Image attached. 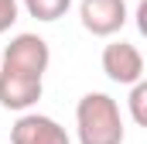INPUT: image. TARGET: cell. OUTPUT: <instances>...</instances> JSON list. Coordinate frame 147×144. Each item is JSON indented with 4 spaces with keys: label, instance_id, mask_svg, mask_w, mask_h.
<instances>
[{
    "label": "cell",
    "instance_id": "6da1fadb",
    "mask_svg": "<svg viewBox=\"0 0 147 144\" xmlns=\"http://www.w3.org/2000/svg\"><path fill=\"white\" fill-rule=\"evenodd\" d=\"M79 144H123V117L116 100L106 93H86L75 107Z\"/></svg>",
    "mask_w": 147,
    "mask_h": 144
},
{
    "label": "cell",
    "instance_id": "7a4b0ae2",
    "mask_svg": "<svg viewBox=\"0 0 147 144\" xmlns=\"http://www.w3.org/2000/svg\"><path fill=\"white\" fill-rule=\"evenodd\" d=\"M48 65H51V48H48V41L41 35H31V31L14 35L10 45L3 48V55H0V69L38 75V79H45Z\"/></svg>",
    "mask_w": 147,
    "mask_h": 144
},
{
    "label": "cell",
    "instance_id": "3957f363",
    "mask_svg": "<svg viewBox=\"0 0 147 144\" xmlns=\"http://www.w3.org/2000/svg\"><path fill=\"white\" fill-rule=\"evenodd\" d=\"M103 72L116 86H134L144 79V55L130 41H110L103 48Z\"/></svg>",
    "mask_w": 147,
    "mask_h": 144
},
{
    "label": "cell",
    "instance_id": "277c9868",
    "mask_svg": "<svg viewBox=\"0 0 147 144\" xmlns=\"http://www.w3.org/2000/svg\"><path fill=\"white\" fill-rule=\"evenodd\" d=\"M79 21L89 35L113 38L127 24V3L123 0H82L79 3Z\"/></svg>",
    "mask_w": 147,
    "mask_h": 144
},
{
    "label": "cell",
    "instance_id": "5b68a950",
    "mask_svg": "<svg viewBox=\"0 0 147 144\" xmlns=\"http://www.w3.org/2000/svg\"><path fill=\"white\" fill-rule=\"evenodd\" d=\"M41 93H45V79L0 69V107H3V110L28 113V110L41 100Z\"/></svg>",
    "mask_w": 147,
    "mask_h": 144
},
{
    "label": "cell",
    "instance_id": "8992f818",
    "mask_svg": "<svg viewBox=\"0 0 147 144\" xmlns=\"http://www.w3.org/2000/svg\"><path fill=\"white\" fill-rule=\"evenodd\" d=\"M10 144H72L65 127L45 113H21L10 127Z\"/></svg>",
    "mask_w": 147,
    "mask_h": 144
},
{
    "label": "cell",
    "instance_id": "52a82bcc",
    "mask_svg": "<svg viewBox=\"0 0 147 144\" xmlns=\"http://www.w3.org/2000/svg\"><path fill=\"white\" fill-rule=\"evenodd\" d=\"M69 7H72V0H24V10H28L34 21H45V24L65 17Z\"/></svg>",
    "mask_w": 147,
    "mask_h": 144
},
{
    "label": "cell",
    "instance_id": "ba28073f",
    "mask_svg": "<svg viewBox=\"0 0 147 144\" xmlns=\"http://www.w3.org/2000/svg\"><path fill=\"white\" fill-rule=\"evenodd\" d=\"M127 110H130L134 124L147 130V75L140 79V82H134V86H130V96H127Z\"/></svg>",
    "mask_w": 147,
    "mask_h": 144
},
{
    "label": "cell",
    "instance_id": "9c48e42d",
    "mask_svg": "<svg viewBox=\"0 0 147 144\" xmlns=\"http://www.w3.org/2000/svg\"><path fill=\"white\" fill-rule=\"evenodd\" d=\"M17 10H21L17 0H0V35H7L17 24Z\"/></svg>",
    "mask_w": 147,
    "mask_h": 144
},
{
    "label": "cell",
    "instance_id": "30bf717a",
    "mask_svg": "<svg viewBox=\"0 0 147 144\" xmlns=\"http://www.w3.org/2000/svg\"><path fill=\"white\" fill-rule=\"evenodd\" d=\"M134 17H137V31H140V35L147 38V0H140V3H137Z\"/></svg>",
    "mask_w": 147,
    "mask_h": 144
}]
</instances>
